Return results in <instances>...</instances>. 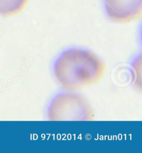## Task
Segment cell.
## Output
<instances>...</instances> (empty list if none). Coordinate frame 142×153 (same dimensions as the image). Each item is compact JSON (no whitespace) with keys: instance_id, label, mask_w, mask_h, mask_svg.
Returning <instances> with one entry per match:
<instances>
[{"instance_id":"obj_1","label":"cell","mask_w":142,"mask_h":153,"mask_svg":"<svg viewBox=\"0 0 142 153\" xmlns=\"http://www.w3.org/2000/svg\"><path fill=\"white\" fill-rule=\"evenodd\" d=\"M106 65L92 51L68 48L61 53L53 65L54 77L63 91L76 92L97 84L106 72Z\"/></svg>"},{"instance_id":"obj_2","label":"cell","mask_w":142,"mask_h":153,"mask_svg":"<svg viewBox=\"0 0 142 153\" xmlns=\"http://www.w3.org/2000/svg\"><path fill=\"white\" fill-rule=\"evenodd\" d=\"M46 116L49 121H92L95 114L85 97L75 92L64 91L50 101Z\"/></svg>"},{"instance_id":"obj_3","label":"cell","mask_w":142,"mask_h":153,"mask_svg":"<svg viewBox=\"0 0 142 153\" xmlns=\"http://www.w3.org/2000/svg\"><path fill=\"white\" fill-rule=\"evenodd\" d=\"M108 19L117 23L127 24L142 16V0H104Z\"/></svg>"},{"instance_id":"obj_4","label":"cell","mask_w":142,"mask_h":153,"mask_svg":"<svg viewBox=\"0 0 142 153\" xmlns=\"http://www.w3.org/2000/svg\"><path fill=\"white\" fill-rule=\"evenodd\" d=\"M29 0H0V15L8 17L22 11Z\"/></svg>"}]
</instances>
